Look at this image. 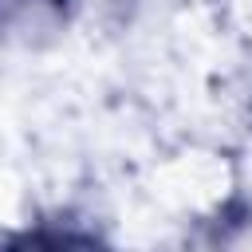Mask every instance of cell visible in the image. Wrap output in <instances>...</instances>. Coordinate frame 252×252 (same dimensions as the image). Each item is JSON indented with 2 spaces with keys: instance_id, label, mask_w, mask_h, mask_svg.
Returning a JSON list of instances; mask_svg holds the SVG:
<instances>
[{
  "instance_id": "obj_1",
  "label": "cell",
  "mask_w": 252,
  "mask_h": 252,
  "mask_svg": "<svg viewBox=\"0 0 252 252\" xmlns=\"http://www.w3.org/2000/svg\"><path fill=\"white\" fill-rule=\"evenodd\" d=\"M71 0H0V32H51L67 24Z\"/></svg>"
}]
</instances>
